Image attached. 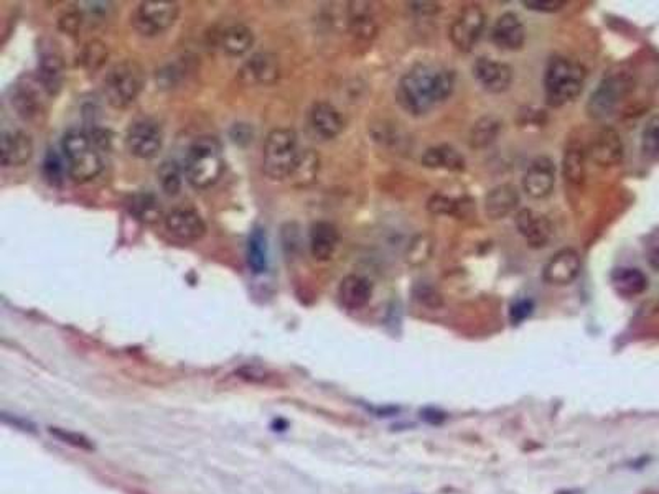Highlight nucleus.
Wrapping results in <instances>:
<instances>
[{"label":"nucleus","mask_w":659,"mask_h":494,"mask_svg":"<svg viewBox=\"0 0 659 494\" xmlns=\"http://www.w3.org/2000/svg\"><path fill=\"white\" fill-rule=\"evenodd\" d=\"M145 86V71L134 59H124L110 68L104 79L106 100L116 110H126Z\"/></svg>","instance_id":"6"},{"label":"nucleus","mask_w":659,"mask_h":494,"mask_svg":"<svg viewBox=\"0 0 659 494\" xmlns=\"http://www.w3.org/2000/svg\"><path fill=\"white\" fill-rule=\"evenodd\" d=\"M491 40L501 50H521L526 42V28L523 20L515 12L499 16L491 28Z\"/></svg>","instance_id":"18"},{"label":"nucleus","mask_w":659,"mask_h":494,"mask_svg":"<svg viewBox=\"0 0 659 494\" xmlns=\"http://www.w3.org/2000/svg\"><path fill=\"white\" fill-rule=\"evenodd\" d=\"M642 151L646 159L659 160V114L653 116L643 129Z\"/></svg>","instance_id":"35"},{"label":"nucleus","mask_w":659,"mask_h":494,"mask_svg":"<svg viewBox=\"0 0 659 494\" xmlns=\"http://www.w3.org/2000/svg\"><path fill=\"white\" fill-rule=\"evenodd\" d=\"M415 295H417V299H419L424 305H427V307H437V305L442 303L439 293L435 292L431 287H421V289L415 292Z\"/></svg>","instance_id":"44"},{"label":"nucleus","mask_w":659,"mask_h":494,"mask_svg":"<svg viewBox=\"0 0 659 494\" xmlns=\"http://www.w3.org/2000/svg\"><path fill=\"white\" fill-rule=\"evenodd\" d=\"M472 73L476 83L491 94L507 91L513 81V69L509 65L486 57H480L475 61Z\"/></svg>","instance_id":"14"},{"label":"nucleus","mask_w":659,"mask_h":494,"mask_svg":"<svg viewBox=\"0 0 659 494\" xmlns=\"http://www.w3.org/2000/svg\"><path fill=\"white\" fill-rule=\"evenodd\" d=\"M110 51L108 47L99 40H91L85 45V48L81 51V65L88 71H98L99 68L104 67V63L108 61Z\"/></svg>","instance_id":"34"},{"label":"nucleus","mask_w":659,"mask_h":494,"mask_svg":"<svg viewBox=\"0 0 659 494\" xmlns=\"http://www.w3.org/2000/svg\"><path fill=\"white\" fill-rule=\"evenodd\" d=\"M501 122L495 116H483L475 122L470 131V147L472 149H486L498 139Z\"/></svg>","instance_id":"31"},{"label":"nucleus","mask_w":659,"mask_h":494,"mask_svg":"<svg viewBox=\"0 0 659 494\" xmlns=\"http://www.w3.org/2000/svg\"><path fill=\"white\" fill-rule=\"evenodd\" d=\"M225 172V157L221 145L214 137H198L185 157V176L188 184L196 190L212 188L218 184Z\"/></svg>","instance_id":"3"},{"label":"nucleus","mask_w":659,"mask_h":494,"mask_svg":"<svg viewBox=\"0 0 659 494\" xmlns=\"http://www.w3.org/2000/svg\"><path fill=\"white\" fill-rule=\"evenodd\" d=\"M432 241L429 236H417L414 241L409 246L407 259L413 266H421L431 258Z\"/></svg>","instance_id":"37"},{"label":"nucleus","mask_w":659,"mask_h":494,"mask_svg":"<svg viewBox=\"0 0 659 494\" xmlns=\"http://www.w3.org/2000/svg\"><path fill=\"white\" fill-rule=\"evenodd\" d=\"M582 260L579 252L566 247L556 252L542 270V280L554 287H566L574 282L581 274Z\"/></svg>","instance_id":"12"},{"label":"nucleus","mask_w":659,"mask_h":494,"mask_svg":"<svg viewBox=\"0 0 659 494\" xmlns=\"http://www.w3.org/2000/svg\"><path fill=\"white\" fill-rule=\"evenodd\" d=\"M458 202L448 198L445 194H432L431 200L427 202V210L434 213V215H455L458 210Z\"/></svg>","instance_id":"39"},{"label":"nucleus","mask_w":659,"mask_h":494,"mask_svg":"<svg viewBox=\"0 0 659 494\" xmlns=\"http://www.w3.org/2000/svg\"><path fill=\"white\" fill-rule=\"evenodd\" d=\"M83 24V16L79 12H68L59 18V30H63L65 34L75 35L81 28Z\"/></svg>","instance_id":"42"},{"label":"nucleus","mask_w":659,"mask_h":494,"mask_svg":"<svg viewBox=\"0 0 659 494\" xmlns=\"http://www.w3.org/2000/svg\"><path fill=\"white\" fill-rule=\"evenodd\" d=\"M585 157L587 152L579 142L567 145L562 159V175L569 184H581L585 178Z\"/></svg>","instance_id":"30"},{"label":"nucleus","mask_w":659,"mask_h":494,"mask_svg":"<svg viewBox=\"0 0 659 494\" xmlns=\"http://www.w3.org/2000/svg\"><path fill=\"white\" fill-rule=\"evenodd\" d=\"M587 155L593 163L601 167H615L623 160L625 147L617 131L612 127H605L591 139Z\"/></svg>","instance_id":"15"},{"label":"nucleus","mask_w":659,"mask_h":494,"mask_svg":"<svg viewBox=\"0 0 659 494\" xmlns=\"http://www.w3.org/2000/svg\"><path fill=\"white\" fill-rule=\"evenodd\" d=\"M254 45L253 30L243 24L231 26L221 34V48L229 57H243Z\"/></svg>","instance_id":"28"},{"label":"nucleus","mask_w":659,"mask_h":494,"mask_svg":"<svg viewBox=\"0 0 659 494\" xmlns=\"http://www.w3.org/2000/svg\"><path fill=\"white\" fill-rule=\"evenodd\" d=\"M556 184V163L548 155H539L529 163L523 178L524 192L534 200L548 198Z\"/></svg>","instance_id":"11"},{"label":"nucleus","mask_w":659,"mask_h":494,"mask_svg":"<svg viewBox=\"0 0 659 494\" xmlns=\"http://www.w3.org/2000/svg\"><path fill=\"white\" fill-rule=\"evenodd\" d=\"M521 202L519 192L515 184H503L495 186L485 196V213L491 221L505 219L515 213Z\"/></svg>","instance_id":"20"},{"label":"nucleus","mask_w":659,"mask_h":494,"mask_svg":"<svg viewBox=\"0 0 659 494\" xmlns=\"http://www.w3.org/2000/svg\"><path fill=\"white\" fill-rule=\"evenodd\" d=\"M165 227L170 235L180 241L194 243L206 235V225L198 211L192 208H175L165 216Z\"/></svg>","instance_id":"16"},{"label":"nucleus","mask_w":659,"mask_h":494,"mask_svg":"<svg viewBox=\"0 0 659 494\" xmlns=\"http://www.w3.org/2000/svg\"><path fill=\"white\" fill-rule=\"evenodd\" d=\"M423 165L425 168H444L450 172H462L465 170V159L460 155V152L448 147V145H437L424 152Z\"/></svg>","instance_id":"27"},{"label":"nucleus","mask_w":659,"mask_h":494,"mask_svg":"<svg viewBox=\"0 0 659 494\" xmlns=\"http://www.w3.org/2000/svg\"><path fill=\"white\" fill-rule=\"evenodd\" d=\"M526 9L536 10V12H558L566 7V0H524Z\"/></svg>","instance_id":"41"},{"label":"nucleus","mask_w":659,"mask_h":494,"mask_svg":"<svg viewBox=\"0 0 659 494\" xmlns=\"http://www.w3.org/2000/svg\"><path fill=\"white\" fill-rule=\"evenodd\" d=\"M309 121L315 134L320 135L321 139H335L343 132V118L335 106L330 102H315L309 114Z\"/></svg>","instance_id":"22"},{"label":"nucleus","mask_w":659,"mask_h":494,"mask_svg":"<svg viewBox=\"0 0 659 494\" xmlns=\"http://www.w3.org/2000/svg\"><path fill=\"white\" fill-rule=\"evenodd\" d=\"M455 75L442 67L415 65L399 79L396 101L413 116H424L454 91Z\"/></svg>","instance_id":"1"},{"label":"nucleus","mask_w":659,"mask_h":494,"mask_svg":"<svg viewBox=\"0 0 659 494\" xmlns=\"http://www.w3.org/2000/svg\"><path fill=\"white\" fill-rule=\"evenodd\" d=\"M180 5L172 0H147L141 2L134 16L132 26L144 37H157L175 26Z\"/></svg>","instance_id":"8"},{"label":"nucleus","mask_w":659,"mask_h":494,"mask_svg":"<svg viewBox=\"0 0 659 494\" xmlns=\"http://www.w3.org/2000/svg\"><path fill=\"white\" fill-rule=\"evenodd\" d=\"M65 79V65L57 50L43 51L38 63V81L48 96H57Z\"/></svg>","instance_id":"24"},{"label":"nucleus","mask_w":659,"mask_h":494,"mask_svg":"<svg viewBox=\"0 0 659 494\" xmlns=\"http://www.w3.org/2000/svg\"><path fill=\"white\" fill-rule=\"evenodd\" d=\"M247 266L254 274H264L269 266V252H267V237L262 227H254L253 233L247 239L246 249Z\"/></svg>","instance_id":"29"},{"label":"nucleus","mask_w":659,"mask_h":494,"mask_svg":"<svg viewBox=\"0 0 659 494\" xmlns=\"http://www.w3.org/2000/svg\"><path fill=\"white\" fill-rule=\"evenodd\" d=\"M320 170V157L315 151H304L300 153V159L297 163L296 172L292 175L294 184L298 186H307L313 184Z\"/></svg>","instance_id":"32"},{"label":"nucleus","mask_w":659,"mask_h":494,"mask_svg":"<svg viewBox=\"0 0 659 494\" xmlns=\"http://www.w3.org/2000/svg\"><path fill=\"white\" fill-rule=\"evenodd\" d=\"M612 287L622 297H636L646 290L648 279L640 268H618L610 276Z\"/></svg>","instance_id":"26"},{"label":"nucleus","mask_w":659,"mask_h":494,"mask_svg":"<svg viewBox=\"0 0 659 494\" xmlns=\"http://www.w3.org/2000/svg\"><path fill=\"white\" fill-rule=\"evenodd\" d=\"M533 302H531V300H528V299L518 300V302L511 307V311H509V315H511V321H513L515 325L521 323L523 320L528 319V317L533 313Z\"/></svg>","instance_id":"43"},{"label":"nucleus","mask_w":659,"mask_h":494,"mask_svg":"<svg viewBox=\"0 0 659 494\" xmlns=\"http://www.w3.org/2000/svg\"><path fill=\"white\" fill-rule=\"evenodd\" d=\"M310 254L319 262H327L335 256L340 246V233L329 221H317L310 227Z\"/></svg>","instance_id":"21"},{"label":"nucleus","mask_w":659,"mask_h":494,"mask_svg":"<svg viewBox=\"0 0 659 494\" xmlns=\"http://www.w3.org/2000/svg\"><path fill=\"white\" fill-rule=\"evenodd\" d=\"M486 26V16L480 5H464L450 26V40L460 51H472Z\"/></svg>","instance_id":"9"},{"label":"nucleus","mask_w":659,"mask_h":494,"mask_svg":"<svg viewBox=\"0 0 659 494\" xmlns=\"http://www.w3.org/2000/svg\"><path fill=\"white\" fill-rule=\"evenodd\" d=\"M61 149L68 175L78 184L91 182L101 173L104 168L101 155L93 139L83 131H69L65 134Z\"/></svg>","instance_id":"5"},{"label":"nucleus","mask_w":659,"mask_h":494,"mask_svg":"<svg viewBox=\"0 0 659 494\" xmlns=\"http://www.w3.org/2000/svg\"><path fill=\"white\" fill-rule=\"evenodd\" d=\"M163 145V132L157 122L151 119H141L129 127L126 134V147L136 159L151 160L159 155Z\"/></svg>","instance_id":"10"},{"label":"nucleus","mask_w":659,"mask_h":494,"mask_svg":"<svg viewBox=\"0 0 659 494\" xmlns=\"http://www.w3.org/2000/svg\"><path fill=\"white\" fill-rule=\"evenodd\" d=\"M633 89L634 78L630 71L609 73L591 92L587 101V116L593 121L610 118Z\"/></svg>","instance_id":"7"},{"label":"nucleus","mask_w":659,"mask_h":494,"mask_svg":"<svg viewBox=\"0 0 659 494\" xmlns=\"http://www.w3.org/2000/svg\"><path fill=\"white\" fill-rule=\"evenodd\" d=\"M67 170V163H63L58 157V153L48 152L45 163H43V173L45 178L48 180V184H61L63 182V173ZM68 172V170H67Z\"/></svg>","instance_id":"38"},{"label":"nucleus","mask_w":659,"mask_h":494,"mask_svg":"<svg viewBox=\"0 0 659 494\" xmlns=\"http://www.w3.org/2000/svg\"><path fill=\"white\" fill-rule=\"evenodd\" d=\"M300 153L296 131L274 129L266 137L262 170L272 182H284L294 175Z\"/></svg>","instance_id":"4"},{"label":"nucleus","mask_w":659,"mask_h":494,"mask_svg":"<svg viewBox=\"0 0 659 494\" xmlns=\"http://www.w3.org/2000/svg\"><path fill=\"white\" fill-rule=\"evenodd\" d=\"M32 155H34V141L30 135L18 129H10L2 132L0 162L4 167H22L32 159Z\"/></svg>","instance_id":"17"},{"label":"nucleus","mask_w":659,"mask_h":494,"mask_svg":"<svg viewBox=\"0 0 659 494\" xmlns=\"http://www.w3.org/2000/svg\"><path fill=\"white\" fill-rule=\"evenodd\" d=\"M159 182L167 194H177L182 188V170L175 162H165L159 168Z\"/></svg>","instance_id":"36"},{"label":"nucleus","mask_w":659,"mask_h":494,"mask_svg":"<svg viewBox=\"0 0 659 494\" xmlns=\"http://www.w3.org/2000/svg\"><path fill=\"white\" fill-rule=\"evenodd\" d=\"M38 84L40 83L37 79L35 84L26 81L12 88V106L17 110L18 116L26 121H34L43 112V101L38 91L35 89V86Z\"/></svg>","instance_id":"25"},{"label":"nucleus","mask_w":659,"mask_h":494,"mask_svg":"<svg viewBox=\"0 0 659 494\" xmlns=\"http://www.w3.org/2000/svg\"><path fill=\"white\" fill-rule=\"evenodd\" d=\"M585 69L567 57H552L544 73V94L550 108H562L575 101L583 89Z\"/></svg>","instance_id":"2"},{"label":"nucleus","mask_w":659,"mask_h":494,"mask_svg":"<svg viewBox=\"0 0 659 494\" xmlns=\"http://www.w3.org/2000/svg\"><path fill=\"white\" fill-rule=\"evenodd\" d=\"M50 434L59 438V440H63L65 444L73 445V447L81 448V450H93L94 448V445L86 436H79L77 432H69L65 428L51 427Z\"/></svg>","instance_id":"40"},{"label":"nucleus","mask_w":659,"mask_h":494,"mask_svg":"<svg viewBox=\"0 0 659 494\" xmlns=\"http://www.w3.org/2000/svg\"><path fill=\"white\" fill-rule=\"evenodd\" d=\"M648 262L653 268H656L659 272V241L651 244L648 247Z\"/></svg>","instance_id":"45"},{"label":"nucleus","mask_w":659,"mask_h":494,"mask_svg":"<svg viewBox=\"0 0 659 494\" xmlns=\"http://www.w3.org/2000/svg\"><path fill=\"white\" fill-rule=\"evenodd\" d=\"M339 295L347 309L360 310L371 300L372 284L366 277L350 274L341 280Z\"/></svg>","instance_id":"23"},{"label":"nucleus","mask_w":659,"mask_h":494,"mask_svg":"<svg viewBox=\"0 0 659 494\" xmlns=\"http://www.w3.org/2000/svg\"><path fill=\"white\" fill-rule=\"evenodd\" d=\"M131 211L144 223H155L157 219L161 218L162 215L159 202L151 193L134 196L132 203H131Z\"/></svg>","instance_id":"33"},{"label":"nucleus","mask_w":659,"mask_h":494,"mask_svg":"<svg viewBox=\"0 0 659 494\" xmlns=\"http://www.w3.org/2000/svg\"><path fill=\"white\" fill-rule=\"evenodd\" d=\"M239 76L247 84L271 86L279 81V59L272 53H256L253 58L247 59L243 65Z\"/></svg>","instance_id":"19"},{"label":"nucleus","mask_w":659,"mask_h":494,"mask_svg":"<svg viewBox=\"0 0 659 494\" xmlns=\"http://www.w3.org/2000/svg\"><path fill=\"white\" fill-rule=\"evenodd\" d=\"M516 229L523 236L526 243L533 249H542L550 243L554 227L548 216L533 210H519L516 213Z\"/></svg>","instance_id":"13"}]
</instances>
